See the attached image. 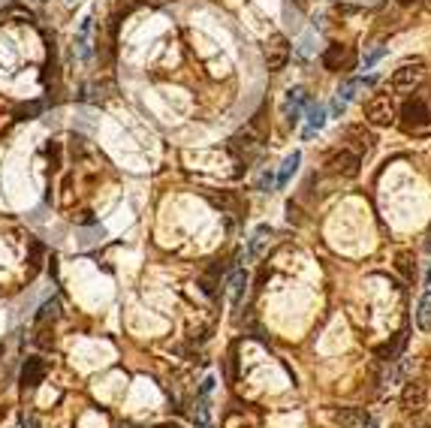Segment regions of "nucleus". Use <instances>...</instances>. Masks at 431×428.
Segmentation results:
<instances>
[{
	"mask_svg": "<svg viewBox=\"0 0 431 428\" xmlns=\"http://www.w3.org/2000/svg\"><path fill=\"white\" fill-rule=\"evenodd\" d=\"M305 106H308V94L301 91V88H289V91H287V100H284V115H287V121L296 124Z\"/></svg>",
	"mask_w": 431,
	"mask_h": 428,
	"instance_id": "10",
	"label": "nucleus"
},
{
	"mask_svg": "<svg viewBox=\"0 0 431 428\" xmlns=\"http://www.w3.org/2000/svg\"><path fill=\"white\" fill-rule=\"evenodd\" d=\"M344 109H347V103H341V100L335 97V103H332V115H341Z\"/></svg>",
	"mask_w": 431,
	"mask_h": 428,
	"instance_id": "28",
	"label": "nucleus"
},
{
	"mask_svg": "<svg viewBox=\"0 0 431 428\" xmlns=\"http://www.w3.org/2000/svg\"><path fill=\"white\" fill-rule=\"evenodd\" d=\"M359 84H362L359 79H350V82H347V84H344V88L338 91V100H341V103H350L353 97H356V88H359Z\"/></svg>",
	"mask_w": 431,
	"mask_h": 428,
	"instance_id": "20",
	"label": "nucleus"
},
{
	"mask_svg": "<svg viewBox=\"0 0 431 428\" xmlns=\"http://www.w3.org/2000/svg\"><path fill=\"white\" fill-rule=\"evenodd\" d=\"M380 58H383V49H374L371 55H365V61H362V63H365V70H371V67H374V63L380 61Z\"/></svg>",
	"mask_w": 431,
	"mask_h": 428,
	"instance_id": "24",
	"label": "nucleus"
},
{
	"mask_svg": "<svg viewBox=\"0 0 431 428\" xmlns=\"http://www.w3.org/2000/svg\"><path fill=\"white\" fill-rule=\"evenodd\" d=\"M428 404V389L423 380H407L401 389V410L404 413H423Z\"/></svg>",
	"mask_w": 431,
	"mask_h": 428,
	"instance_id": "5",
	"label": "nucleus"
},
{
	"mask_svg": "<svg viewBox=\"0 0 431 428\" xmlns=\"http://www.w3.org/2000/svg\"><path fill=\"white\" fill-rule=\"evenodd\" d=\"M208 199L214 202V206H220V208H239V199L235 196H230V194H220V196H214V194H208Z\"/></svg>",
	"mask_w": 431,
	"mask_h": 428,
	"instance_id": "21",
	"label": "nucleus"
},
{
	"mask_svg": "<svg viewBox=\"0 0 431 428\" xmlns=\"http://www.w3.org/2000/svg\"><path fill=\"white\" fill-rule=\"evenodd\" d=\"M39 109H42V106H39V103H30V106H25V109H21L18 115H37Z\"/></svg>",
	"mask_w": 431,
	"mask_h": 428,
	"instance_id": "26",
	"label": "nucleus"
},
{
	"mask_svg": "<svg viewBox=\"0 0 431 428\" xmlns=\"http://www.w3.org/2000/svg\"><path fill=\"white\" fill-rule=\"evenodd\" d=\"M368 420H371V416L365 413L362 408H341L335 413V422L341 428H365V422H368Z\"/></svg>",
	"mask_w": 431,
	"mask_h": 428,
	"instance_id": "12",
	"label": "nucleus"
},
{
	"mask_svg": "<svg viewBox=\"0 0 431 428\" xmlns=\"http://www.w3.org/2000/svg\"><path fill=\"white\" fill-rule=\"evenodd\" d=\"M344 136H347V142L353 145L350 151H356L359 157H362V154H371V151H374V145H377V136H374L365 124H353V127H347V133H344Z\"/></svg>",
	"mask_w": 431,
	"mask_h": 428,
	"instance_id": "7",
	"label": "nucleus"
},
{
	"mask_svg": "<svg viewBox=\"0 0 431 428\" xmlns=\"http://www.w3.org/2000/svg\"><path fill=\"white\" fill-rule=\"evenodd\" d=\"M365 428H380V425H377L374 420H368V422H365Z\"/></svg>",
	"mask_w": 431,
	"mask_h": 428,
	"instance_id": "30",
	"label": "nucleus"
},
{
	"mask_svg": "<svg viewBox=\"0 0 431 428\" xmlns=\"http://www.w3.org/2000/svg\"><path fill=\"white\" fill-rule=\"evenodd\" d=\"M46 359H39V356H30L25 359V365H21V386L25 389H37L42 380H46Z\"/></svg>",
	"mask_w": 431,
	"mask_h": 428,
	"instance_id": "8",
	"label": "nucleus"
},
{
	"mask_svg": "<svg viewBox=\"0 0 431 428\" xmlns=\"http://www.w3.org/2000/svg\"><path fill=\"white\" fill-rule=\"evenodd\" d=\"M70 4H75V0H70Z\"/></svg>",
	"mask_w": 431,
	"mask_h": 428,
	"instance_id": "34",
	"label": "nucleus"
},
{
	"mask_svg": "<svg viewBox=\"0 0 431 428\" xmlns=\"http://www.w3.org/2000/svg\"><path fill=\"white\" fill-rule=\"evenodd\" d=\"M404 344H407V332H398V335L389 341V344H383V347H380V353H377V356H380L383 362H395L398 356H401Z\"/></svg>",
	"mask_w": 431,
	"mask_h": 428,
	"instance_id": "14",
	"label": "nucleus"
},
{
	"mask_svg": "<svg viewBox=\"0 0 431 428\" xmlns=\"http://www.w3.org/2000/svg\"><path fill=\"white\" fill-rule=\"evenodd\" d=\"M272 184H275V178H272V175H268V172H266V175L260 178V190H266V187H268V190H272Z\"/></svg>",
	"mask_w": 431,
	"mask_h": 428,
	"instance_id": "27",
	"label": "nucleus"
},
{
	"mask_svg": "<svg viewBox=\"0 0 431 428\" xmlns=\"http://www.w3.org/2000/svg\"><path fill=\"white\" fill-rule=\"evenodd\" d=\"M0 353H4V347H0Z\"/></svg>",
	"mask_w": 431,
	"mask_h": 428,
	"instance_id": "35",
	"label": "nucleus"
},
{
	"mask_svg": "<svg viewBox=\"0 0 431 428\" xmlns=\"http://www.w3.org/2000/svg\"><path fill=\"white\" fill-rule=\"evenodd\" d=\"M428 284H431V272H428Z\"/></svg>",
	"mask_w": 431,
	"mask_h": 428,
	"instance_id": "31",
	"label": "nucleus"
},
{
	"mask_svg": "<svg viewBox=\"0 0 431 428\" xmlns=\"http://www.w3.org/2000/svg\"><path fill=\"white\" fill-rule=\"evenodd\" d=\"M37 4H42V0H37Z\"/></svg>",
	"mask_w": 431,
	"mask_h": 428,
	"instance_id": "33",
	"label": "nucleus"
},
{
	"mask_svg": "<svg viewBox=\"0 0 431 428\" xmlns=\"http://www.w3.org/2000/svg\"><path fill=\"white\" fill-rule=\"evenodd\" d=\"M431 124V109H428V103L425 100H407L404 103V109H401V127L407 133H416V130H423V127Z\"/></svg>",
	"mask_w": 431,
	"mask_h": 428,
	"instance_id": "2",
	"label": "nucleus"
},
{
	"mask_svg": "<svg viewBox=\"0 0 431 428\" xmlns=\"http://www.w3.org/2000/svg\"><path fill=\"white\" fill-rule=\"evenodd\" d=\"M423 76H425V63L423 61H407V63H401L395 73H392V79H389V84L395 91H413L419 82H423Z\"/></svg>",
	"mask_w": 431,
	"mask_h": 428,
	"instance_id": "3",
	"label": "nucleus"
},
{
	"mask_svg": "<svg viewBox=\"0 0 431 428\" xmlns=\"http://www.w3.org/2000/svg\"><path fill=\"white\" fill-rule=\"evenodd\" d=\"M299 163H301V154L299 151H293V154H289L287 160H284V166H281V172H277V184H287V181H289V175H293L296 172V169H299Z\"/></svg>",
	"mask_w": 431,
	"mask_h": 428,
	"instance_id": "18",
	"label": "nucleus"
},
{
	"mask_svg": "<svg viewBox=\"0 0 431 428\" xmlns=\"http://www.w3.org/2000/svg\"><path fill=\"white\" fill-rule=\"evenodd\" d=\"M365 121L374 124V127H389L395 124V103L386 97V94H377L365 103Z\"/></svg>",
	"mask_w": 431,
	"mask_h": 428,
	"instance_id": "1",
	"label": "nucleus"
},
{
	"mask_svg": "<svg viewBox=\"0 0 431 428\" xmlns=\"http://www.w3.org/2000/svg\"><path fill=\"white\" fill-rule=\"evenodd\" d=\"M287 61H289V42H287L284 34H275L266 42V67L272 73H277V70L287 67Z\"/></svg>",
	"mask_w": 431,
	"mask_h": 428,
	"instance_id": "6",
	"label": "nucleus"
},
{
	"mask_svg": "<svg viewBox=\"0 0 431 428\" xmlns=\"http://www.w3.org/2000/svg\"><path fill=\"white\" fill-rule=\"evenodd\" d=\"M311 42H314V37H311V34H308V37H301V42H299V55H301V58H308V55H311Z\"/></svg>",
	"mask_w": 431,
	"mask_h": 428,
	"instance_id": "25",
	"label": "nucleus"
},
{
	"mask_svg": "<svg viewBox=\"0 0 431 428\" xmlns=\"http://www.w3.org/2000/svg\"><path fill=\"white\" fill-rule=\"evenodd\" d=\"M428 244H431V241H428Z\"/></svg>",
	"mask_w": 431,
	"mask_h": 428,
	"instance_id": "36",
	"label": "nucleus"
},
{
	"mask_svg": "<svg viewBox=\"0 0 431 428\" xmlns=\"http://www.w3.org/2000/svg\"><path fill=\"white\" fill-rule=\"evenodd\" d=\"M344 58H347V51H344V46H338V42H332V46L323 51V67L332 70V73H338L341 70V63Z\"/></svg>",
	"mask_w": 431,
	"mask_h": 428,
	"instance_id": "15",
	"label": "nucleus"
},
{
	"mask_svg": "<svg viewBox=\"0 0 431 428\" xmlns=\"http://www.w3.org/2000/svg\"><path fill=\"white\" fill-rule=\"evenodd\" d=\"M398 272H401L404 277L413 275V269H411V253H401V256H398Z\"/></svg>",
	"mask_w": 431,
	"mask_h": 428,
	"instance_id": "23",
	"label": "nucleus"
},
{
	"mask_svg": "<svg viewBox=\"0 0 431 428\" xmlns=\"http://www.w3.org/2000/svg\"><path fill=\"white\" fill-rule=\"evenodd\" d=\"M268 239H272V227H268V223H263V227H256V229H254V235H251V241H247V253H251V256H260V253H263V248L268 244Z\"/></svg>",
	"mask_w": 431,
	"mask_h": 428,
	"instance_id": "13",
	"label": "nucleus"
},
{
	"mask_svg": "<svg viewBox=\"0 0 431 428\" xmlns=\"http://www.w3.org/2000/svg\"><path fill=\"white\" fill-rule=\"evenodd\" d=\"M323 124H326V109H323V106H308V130H305V139L314 136Z\"/></svg>",
	"mask_w": 431,
	"mask_h": 428,
	"instance_id": "17",
	"label": "nucleus"
},
{
	"mask_svg": "<svg viewBox=\"0 0 431 428\" xmlns=\"http://www.w3.org/2000/svg\"><path fill=\"white\" fill-rule=\"evenodd\" d=\"M401 6H413V4H419V0H398Z\"/></svg>",
	"mask_w": 431,
	"mask_h": 428,
	"instance_id": "29",
	"label": "nucleus"
},
{
	"mask_svg": "<svg viewBox=\"0 0 431 428\" xmlns=\"http://www.w3.org/2000/svg\"><path fill=\"white\" fill-rule=\"evenodd\" d=\"M416 326L423 332H431V290L423 293L419 298V308H416Z\"/></svg>",
	"mask_w": 431,
	"mask_h": 428,
	"instance_id": "16",
	"label": "nucleus"
},
{
	"mask_svg": "<svg viewBox=\"0 0 431 428\" xmlns=\"http://www.w3.org/2000/svg\"><path fill=\"white\" fill-rule=\"evenodd\" d=\"M244 287H247V272H235V275H232V302H235V305L242 302Z\"/></svg>",
	"mask_w": 431,
	"mask_h": 428,
	"instance_id": "19",
	"label": "nucleus"
},
{
	"mask_svg": "<svg viewBox=\"0 0 431 428\" xmlns=\"http://www.w3.org/2000/svg\"><path fill=\"white\" fill-rule=\"evenodd\" d=\"M230 151L239 160H254L256 151H260V145H256V139L251 133H239V136L230 139Z\"/></svg>",
	"mask_w": 431,
	"mask_h": 428,
	"instance_id": "9",
	"label": "nucleus"
},
{
	"mask_svg": "<svg viewBox=\"0 0 431 428\" xmlns=\"http://www.w3.org/2000/svg\"><path fill=\"white\" fill-rule=\"evenodd\" d=\"M58 308H61L58 302H46V305H42V311H39V317H37V320H39V323H46L49 317H55V314H58Z\"/></svg>",
	"mask_w": 431,
	"mask_h": 428,
	"instance_id": "22",
	"label": "nucleus"
},
{
	"mask_svg": "<svg viewBox=\"0 0 431 428\" xmlns=\"http://www.w3.org/2000/svg\"><path fill=\"white\" fill-rule=\"evenodd\" d=\"M329 172L332 175H344V178H356L359 175V166H362V157L356 151H350V148H341L338 154L329 157Z\"/></svg>",
	"mask_w": 431,
	"mask_h": 428,
	"instance_id": "4",
	"label": "nucleus"
},
{
	"mask_svg": "<svg viewBox=\"0 0 431 428\" xmlns=\"http://www.w3.org/2000/svg\"><path fill=\"white\" fill-rule=\"evenodd\" d=\"M428 9H431V0H428Z\"/></svg>",
	"mask_w": 431,
	"mask_h": 428,
	"instance_id": "32",
	"label": "nucleus"
},
{
	"mask_svg": "<svg viewBox=\"0 0 431 428\" xmlns=\"http://www.w3.org/2000/svg\"><path fill=\"white\" fill-rule=\"evenodd\" d=\"M91 30H94V18L85 15L79 30H75V51H79L82 61H91V55H94L91 51Z\"/></svg>",
	"mask_w": 431,
	"mask_h": 428,
	"instance_id": "11",
	"label": "nucleus"
}]
</instances>
